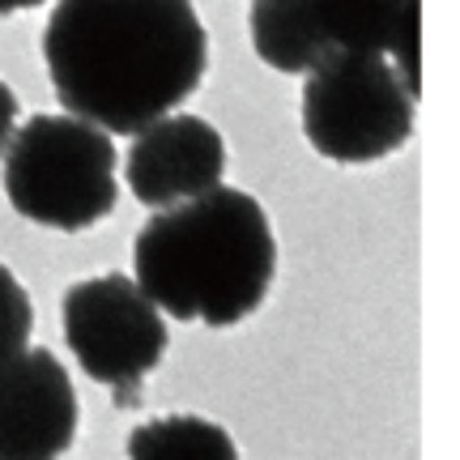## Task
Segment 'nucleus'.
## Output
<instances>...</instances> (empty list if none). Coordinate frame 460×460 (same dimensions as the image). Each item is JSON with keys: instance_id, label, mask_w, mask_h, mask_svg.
<instances>
[{"instance_id": "obj_1", "label": "nucleus", "mask_w": 460, "mask_h": 460, "mask_svg": "<svg viewBox=\"0 0 460 460\" xmlns=\"http://www.w3.org/2000/svg\"><path fill=\"white\" fill-rule=\"evenodd\" d=\"M43 60L65 115L137 137L200 90L209 34L192 0H56Z\"/></svg>"}, {"instance_id": "obj_2", "label": "nucleus", "mask_w": 460, "mask_h": 460, "mask_svg": "<svg viewBox=\"0 0 460 460\" xmlns=\"http://www.w3.org/2000/svg\"><path fill=\"white\" fill-rule=\"evenodd\" d=\"M273 278V222L252 192L230 183L154 209L132 239V281L171 320L234 329L261 312Z\"/></svg>"}, {"instance_id": "obj_3", "label": "nucleus", "mask_w": 460, "mask_h": 460, "mask_svg": "<svg viewBox=\"0 0 460 460\" xmlns=\"http://www.w3.org/2000/svg\"><path fill=\"white\" fill-rule=\"evenodd\" d=\"M0 163L4 197L34 226L77 234L115 214L119 154L111 146V132L77 115H31L22 128H13Z\"/></svg>"}, {"instance_id": "obj_4", "label": "nucleus", "mask_w": 460, "mask_h": 460, "mask_svg": "<svg viewBox=\"0 0 460 460\" xmlns=\"http://www.w3.org/2000/svg\"><path fill=\"white\" fill-rule=\"evenodd\" d=\"M413 94L384 56L329 51L303 73V137L307 146L341 166L384 163L413 137Z\"/></svg>"}, {"instance_id": "obj_5", "label": "nucleus", "mask_w": 460, "mask_h": 460, "mask_svg": "<svg viewBox=\"0 0 460 460\" xmlns=\"http://www.w3.org/2000/svg\"><path fill=\"white\" fill-rule=\"evenodd\" d=\"M65 341L94 384H107L119 410H137L146 384L166 354V320L128 273H102L68 286L60 298Z\"/></svg>"}, {"instance_id": "obj_6", "label": "nucleus", "mask_w": 460, "mask_h": 460, "mask_svg": "<svg viewBox=\"0 0 460 460\" xmlns=\"http://www.w3.org/2000/svg\"><path fill=\"white\" fill-rule=\"evenodd\" d=\"M410 0H252L247 39L269 68L303 77L329 51H393Z\"/></svg>"}, {"instance_id": "obj_7", "label": "nucleus", "mask_w": 460, "mask_h": 460, "mask_svg": "<svg viewBox=\"0 0 460 460\" xmlns=\"http://www.w3.org/2000/svg\"><path fill=\"white\" fill-rule=\"evenodd\" d=\"M77 427L82 405L51 349L26 345L0 367V460H60Z\"/></svg>"}, {"instance_id": "obj_8", "label": "nucleus", "mask_w": 460, "mask_h": 460, "mask_svg": "<svg viewBox=\"0 0 460 460\" xmlns=\"http://www.w3.org/2000/svg\"><path fill=\"white\" fill-rule=\"evenodd\" d=\"M226 175V141L222 132L192 111H171L132 137L124 154L128 192L146 209H171L180 200L217 188Z\"/></svg>"}, {"instance_id": "obj_9", "label": "nucleus", "mask_w": 460, "mask_h": 460, "mask_svg": "<svg viewBox=\"0 0 460 460\" xmlns=\"http://www.w3.org/2000/svg\"><path fill=\"white\" fill-rule=\"evenodd\" d=\"M128 460H239V447L214 418L166 413L132 427Z\"/></svg>"}, {"instance_id": "obj_10", "label": "nucleus", "mask_w": 460, "mask_h": 460, "mask_svg": "<svg viewBox=\"0 0 460 460\" xmlns=\"http://www.w3.org/2000/svg\"><path fill=\"white\" fill-rule=\"evenodd\" d=\"M34 332V307L26 286L13 278L9 264H0V367L9 358H17Z\"/></svg>"}, {"instance_id": "obj_11", "label": "nucleus", "mask_w": 460, "mask_h": 460, "mask_svg": "<svg viewBox=\"0 0 460 460\" xmlns=\"http://www.w3.org/2000/svg\"><path fill=\"white\" fill-rule=\"evenodd\" d=\"M13 128H17V94L0 82V158H4V149L13 141Z\"/></svg>"}, {"instance_id": "obj_12", "label": "nucleus", "mask_w": 460, "mask_h": 460, "mask_svg": "<svg viewBox=\"0 0 460 460\" xmlns=\"http://www.w3.org/2000/svg\"><path fill=\"white\" fill-rule=\"evenodd\" d=\"M43 0H0V17L9 13H26V9H39Z\"/></svg>"}]
</instances>
